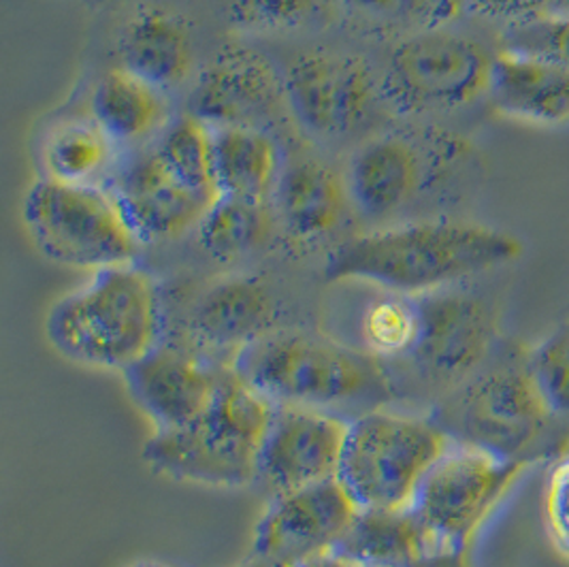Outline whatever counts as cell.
I'll use <instances>...</instances> for the list:
<instances>
[{
    "label": "cell",
    "instance_id": "39",
    "mask_svg": "<svg viewBox=\"0 0 569 567\" xmlns=\"http://www.w3.org/2000/svg\"><path fill=\"white\" fill-rule=\"evenodd\" d=\"M127 567H173L167 561H160V559H139V561H132Z\"/></svg>",
    "mask_w": 569,
    "mask_h": 567
},
{
    "label": "cell",
    "instance_id": "34",
    "mask_svg": "<svg viewBox=\"0 0 569 567\" xmlns=\"http://www.w3.org/2000/svg\"><path fill=\"white\" fill-rule=\"evenodd\" d=\"M467 7L485 20L506 28L531 24L550 16V0H466Z\"/></svg>",
    "mask_w": 569,
    "mask_h": 567
},
{
    "label": "cell",
    "instance_id": "1",
    "mask_svg": "<svg viewBox=\"0 0 569 567\" xmlns=\"http://www.w3.org/2000/svg\"><path fill=\"white\" fill-rule=\"evenodd\" d=\"M525 243L515 232L469 220H420L346 239L327 257V282L371 284L425 297L515 265Z\"/></svg>",
    "mask_w": 569,
    "mask_h": 567
},
{
    "label": "cell",
    "instance_id": "26",
    "mask_svg": "<svg viewBox=\"0 0 569 567\" xmlns=\"http://www.w3.org/2000/svg\"><path fill=\"white\" fill-rule=\"evenodd\" d=\"M276 211L269 201L216 197L199 225V241L209 257L233 262L250 257L267 243Z\"/></svg>",
    "mask_w": 569,
    "mask_h": 567
},
{
    "label": "cell",
    "instance_id": "27",
    "mask_svg": "<svg viewBox=\"0 0 569 567\" xmlns=\"http://www.w3.org/2000/svg\"><path fill=\"white\" fill-rule=\"evenodd\" d=\"M373 299L361 316L362 350L385 362L406 361L415 352L422 314L420 299L387 292Z\"/></svg>",
    "mask_w": 569,
    "mask_h": 567
},
{
    "label": "cell",
    "instance_id": "33",
    "mask_svg": "<svg viewBox=\"0 0 569 567\" xmlns=\"http://www.w3.org/2000/svg\"><path fill=\"white\" fill-rule=\"evenodd\" d=\"M542 499L546 534L557 553L569 561V452L550 467Z\"/></svg>",
    "mask_w": 569,
    "mask_h": 567
},
{
    "label": "cell",
    "instance_id": "29",
    "mask_svg": "<svg viewBox=\"0 0 569 567\" xmlns=\"http://www.w3.org/2000/svg\"><path fill=\"white\" fill-rule=\"evenodd\" d=\"M339 4L361 24L425 30L452 22L466 0H339Z\"/></svg>",
    "mask_w": 569,
    "mask_h": 567
},
{
    "label": "cell",
    "instance_id": "38",
    "mask_svg": "<svg viewBox=\"0 0 569 567\" xmlns=\"http://www.w3.org/2000/svg\"><path fill=\"white\" fill-rule=\"evenodd\" d=\"M234 567H288L282 566V564H276V561H269V559H262V557H250L248 561H243V564H239V566Z\"/></svg>",
    "mask_w": 569,
    "mask_h": 567
},
{
    "label": "cell",
    "instance_id": "35",
    "mask_svg": "<svg viewBox=\"0 0 569 567\" xmlns=\"http://www.w3.org/2000/svg\"><path fill=\"white\" fill-rule=\"evenodd\" d=\"M408 567H469V561H467V550L433 548L420 555Z\"/></svg>",
    "mask_w": 569,
    "mask_h": 567
},
{
    "label": "cell",
    "instance_id": "22",
    "mask_svg": "<svg viewBox=\"0 0 569 567\" xmlns=\"http://www.w3.org/2000/svg\"><path fill=\"white\" fill-rule=\"evenodd\" d=\"M120 58L130 73L169 92L190 76L194 52L188 30L176 16L148 9L137 13L124 28Z\"/></svg>",
    "mask_w": 569,
    "mask_h": 567
},
{
    "label": "cell",
    "instance_id": "8",
    "mask_svg": "<svg viewBox=\"0 0 569 567\" xmlns=\"http://www.w3.org/2000/svg\"><path fill=\"white\" fill-rule=\"evenodd\" d=\"M491 361L446 392L431 418L455 441L525 459V452L540 441L555 414L536 387L529 361Z\"/></svg>",
    "mask_w": 569,
    "mask_h": 567
},
{
    "label": "cell",
    "instance_id": "17",
    "mask_svg": "<svg viewBox=\"0 0 569 567\" xmlns=\"http://www.w3.org/2000/svg\"><path fill=\"white\" fill-rule=\"evenodd\" d=\"M278 301L257 278H224L201 295L190 316V331L206 355L234 357L273 334L278 327Z\"/></svg>",
    "mask_w": 569,
    "mask_h": 567
},
{
    "label": "cell",
    "instance_id": "13",
    "mask_svg": "<svg viewBox=\"0 0 569 567\" xmlns=\"http://www.w3.org/2000/svg\"><path fill=\"white\" fill-rule=\"evenodd\" d=\"M350 420L339 414L276 406L259 457V483L273 495L337 480Z\"/></svg>",
    "mask_w": 569,
    "mask_h": 567
},
{
    "label": "cell",
    "instance_id": "30",
    "mask_svg": "<svg viewBox=\"0 0 569 567\" xmlns=\"http://www.w3.org/2000/svg\"><path fill=\"white\" fill-rule=\"evenodd\" d=\"M527 361L548 410L569 416V325L538 344Z\"/></svg>",
    "mask_w": 569,
    "mask_h": 567
},
{
    "label": "cell",
    "instance_id": "18",
    "mask_svg": "<svg viewBox=\"0 0 569 567\" xmlns=\"http://www.w3.org/2000/svg\"><path fill=\"white\" fill-rule=\"evenodd\" d=\"M487 99L503 118L563 127L569 122V69L542 56L503 48L492 58Z\"/></svg>",
    "mask_w": 569,
    "mask_h": 567
},
{
    "label": "cell",
    "instance_id": "19",
    "mask_svg": "<svg viewBox=\"0 0 569 567\" xmlns=\"http://www.w3.org/2000/svg\"><path fill=\"white\" fill-rule=\"evenodd\" d=\"M273 201L286 239L297 248H313L339 229L350 195L331 165L301 158L282 169Z\"/></svg>",
    "mask_w": 569,
    "mask_h": 567
},
{
    "label": "cell",
    "instance_id": "6",
    "mask_svg": "<svg viewBox=\"0 0 569 567\" xmlns=\"http://www.w3.org/2000/svg\"><path fill=\"white\" fill-rule=\"evenodd\" d=\"M22 225L32 246L56 265L99 271L132 262L141 241L113 190L34 181L22 199Z\"/></svg>",
    "mask_w": 569,
    "mask_h": 567
},
{
    "label": "cell",
    "instance_id": "24",
    "mask_svg": "<svg viewBox=\"0 0 569 567\" xmlns=\"http://www.w3.org/2000/svg\"><path fill=\"white\" fill-rule=\"evenodd\" d=\"M336 550L369 567H408L431 548L410 508H359Z\"/></svg>",
    "mask_w": 569,
    "mask_h": 567
},
{
    "label": "cell",
    "instance_id": "16",
    "mask_svg": "<svg viewBox=\"0 0 569 567\" xmlns=\"http://www.w3.org/2000/svg\"><path fill=\"white\" fill-rule=\"evenodd\" d=\"M141 243L178 239L199 229L213 199L178 180L150 150L137 158L111 188Z\"/></svg>",
    "mask_w": 569,
    "mask_h": 567
},
{
    "label": "cell",
    "instance_id": "2",
    "mask_svg": "<svg viewBox=\"0 0 569 567\" xmlns=\"http://www.w3.org/2000/svg\"><path fill=\"white\" fill-rule=\"evenodd\" d=\"M231 367L273 406L343 418L385 408L397 395L389 362L362 348L299 329H276L241 350Z\"/></svg>",
    "mask_w": 569,
    "mask_h": 567
},
{
    "label": "cell",
    "instance_id": "36",
    "mask_svg": "<svg viewBox=\"0 0 569 567\" xmlns=\"http://www.w3.org/2000/svg\"><path fill=\"white\" fill-rule=\"evenodd\" d=\"M299 567H369L361 564V561H357V559H352V557H348V555H343V553H339V550H329V553H325V555H320V557H313L310 561H306V564H301Z\"/></svg>",
    "mask_w": 569,
    "mask_h": 567
},
{
    "label": "cell",
    "instance_id": "32",
    "mask_svg": "<svg viewBox=\"0 0 569 567\" xmlns=\"http://www.w3.org/2000/svg\"><path fill=\"white\" fill-rule=\"evenodd\" d=\"M313 11V0H234V27L257 32H278L301 27Z\"/></svg>",
    "mask_w": 569,
    "mask_h": 567
},
{
    "label": "cell",
    "instance_id": "4",
    "mask_svg": "<svg viewBox=\"0 0 569 567\" xmlns=\"http://www.w3.org/2000/svg\"><path fill=\"white\" fill-rule=\"evenodd\" d=\"M276 406L246 382L231 362L206 412L176 431H154L143 461L164 478L209 489L259 483L260 446Z\"/></svg>",
    "mask_w": 569,
    "mask_h": 567
},
{
    "label": "cell",
    "instance_id": "14",
    "mask_svg": "<svg viewBox=\"0 0 569 567\" xmlns=\"http://www.w3.org/2000/svg\"><path fill=\"white\" fill-rule=\"evenodd\" d=\"M227 365L206 352L158 344L122 376L130 399L154 431H176L208 410Z\"/></svg>",
    "mask_w": 569,
    "mask_h": 567
},
{
    "label": "cell",
    "instance_id": "7",
    "mask_svg": "<svg viewBox=\"0 0 569 567\" xmlns=\"http://www.w3.org/2000/svg\"><path fill=\"white\" fill-rule=\"evenodd\" d=\"M492 58L480 41L448 27L403 37L389 56L380 94L406 116L452 113L489 94Z\"/></svg>",
    "mask_w": 569,
    "mask_h": 567
},
{
    "label": "cell",
    "instance_id": "23",
    "mask_svg": "<svg viewBox=\"0 0 569 567\" xmlns=\"http://www.w3.org/2000/svg\"><path fill=\"white\" fill-rule=\"evenodd\" d=\"M211 130L218 197L269 201L282 176L276 139L262 129L250 127Z\"/></svg>",
    "mask_w": 569,
    "mask_h": 567
},
{
    "label": "cell",
    "instance_id": "21",
    "mask_svg": "<svg viewBox=\"0 0 569 567\" xmlns=\"http://www.w3.org/2000/svg\"><path fill=\"white\" fill-rule=\"evenodd\" d=\"M167 92L118 67L97 81L90 94V118L118 146L141 143L167 129Z\"/></svg>",
    "mask_w": 569,
    "mask_h": 567
},
{
    "label": "cell",
    "instance_id": "11",
    "mask_svg": "<svg viewBox=\"0 0 569 567\" xmlns=\"http://www.w3.org/2000/svg\"><path fill=\"white\" fill-rule=\"evenodd\" d=\"M286 103L313 137L336 139L359 129L378 99V86L361 58L343 53L297 56L284 78Z\"/></svg>",
    "mask_w": 569,
    "mask_h": 567
},
{
    "label": "cell",
    "instance_id": "10",
    "mask_svg": "<svg viewBox=\"0 0 569 567\" xmlns=\"http://www.w3.org/2000/svg\"><path fill=\"white\" fill-rule=\"evenodd\" d=\"M418 299L422 329L401 362H412L422 382L450 392L491 361L499 344L495 314L480 297L452 288Z\"/></svg>",
    "mask_w": 569,
    "mask_h": 567
},
{
    "label": "cell",
    "instance_id": "12",
    "mask_svg": "<svg viewBox=\"0 0 569 567\" xmlns=\"http://www.w3.org/2000/svg\"><path fill=\"white\" fill-rule=\"evenodd\" d=\"M359 513L339 480L273 495L257 523L252 555L288 567L336 550Z\"/></svg>",
    "mask_w": 569,
    "mask_h": 567
},
{
    "label": "cell",
    "instance_id": "25",
    "mask_svg": "<svg viewBox=\"0 0 569 567\" xmlns=\"http://www.w3.org/2000/svg\"><path fill=\"white\" fill-rule=\"evenodd\" d=\"M118 146L92 118H71L53 125L41 146L48 180L69 186H103Z\"/></svg>",
    "mask_w": 569,
    "mask_h": 567
},
{
    "label": "cell",
    "instance_id": "28",
    "mask_svg": "<svg viewBox=\"0 0 569 567\" xmlns=\"http://www.w3.org/2000/svg\"><path fill=\"white\" fill-rule=\"evenodd\" d=\"M152 150L188 188L208 199L218 197L213 183V130L203 120L186 113L169 122Z\"/></svg>",
    "mask_w": 569,
    "mask_h": 567
},
{
    "label": "cell",
    "instance_id": "20",
    "mask_svg": "<svg viewBox=\"0 0 569 567\" xmlns=\"http://www.w3.org/2000/svg\"><path fill=\"white\" fill-rule=\"evenodd\" d=\"M425 162L415 143L401 135L365 141L348 167L350 203L367 218H389L418 197Z\"/></svg>",
    "mask_w": 569,
    "mask_h": 567
},
{
    "label": "cell",
    "instance_id": "5",
    "mask_svg": "<svg viewBox=\"0 0 569 567\" xmlns=\"http://www.w3.org/2000/svg\"><path fill=\"white\" fill-rule=\"evenodd\" d=\"M448 444L431 416L376 408L350 420L337 480L359 508L403 510Z\"/></svg>",
    "mask_w": 569,
    "mask_h": 567
},
{
    "label": "cell",
    "instance_id": "31",
    "mask_svg": "<svg viewBox=\"0 0 569 567\" xmlns=\"http://www.w3.org/2000/svg\"><path fill=\"white\" fill-rule=\"evenodd\" d=\"M503 48L542 56L569 69V18L546 16L531 24L506 28Z\"/></svg>",
    "mask_w": 569,
    "mask_h": 567
},
{
    "label": "cell",
    "instance_id": "9",
    "mask_svg": "<svg viewBox=\"0 0 569 567\" xmlns=\"http://www.w3.org/2000/svg\"><path fill=\"white\" fill-rule=\"evenodd\" d=\"M525 469V459L450 439L410 506L429 548L467 550Z\"/></svg>",
    "mask_w": 569,
    "mask_h": 567
},
{
    "label": "cell",
    "instance_id": "37",
    "mask_svg": "<svg viewBox=\"0 0 569 567\" xmlns=\"http://www.w3.org/2000/svg\"><path fill=\"white\" fill-rule=\"evenodd\" d=\"M550 16L569 18V0H550Z\"/></svg>",
    "mask_w": 569,
    "mask_h": 567
},
{
    "label": "cell",
    "instance_id": "3",
    "mask_svg": "<svg viewBox=\"0 0 569 567\" xmlns=\"http://www.w3.org/2000/svg\"><path fill=\"white\" fill-rule=\"evenodd\" d=\"M160 331L158 288L132 262L90 273L46 316V337L60 357L104 371H127L160 344Z\"/></svg>",
    "mask_w": 569,
    "mask_h": 567
},
{
    "label": "cell",
    "instance_id": "15",
    "mask_svg": "<svg viewBox=\"0 0 569 567\" xmlns=\"http://www.w3.org/2000/svg\"><path fill=\"white\" fill-rule=\"evenodd\" d=\"M286 101L284 79L260 53L218 56L190 94V113L211 129L250 127L271 118Z\"/></svg>",
    "mask_w": 569,
    "mask_h": 567
}]
</instances>
